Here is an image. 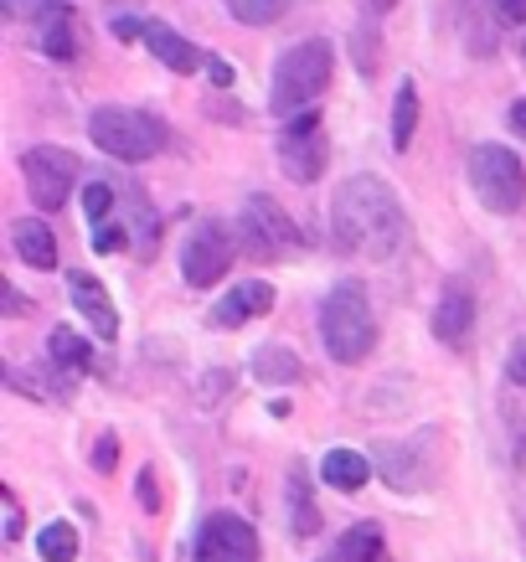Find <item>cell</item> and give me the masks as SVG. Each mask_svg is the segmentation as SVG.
I'll use <instances>...</instances> for the list:
<instances>
[{"instance_id": "e575fe53", "label": "cell", "mask_w": 526, "mask_h": 562, "mask_svg": "<svg viewBox=\"0 0 526 562\" xmlns=\"http://www.w3.org/2000/svg\"><path fill=\"white\" fill-rule=\"evenodd\" d=\"M206 72H212V83H217V88H227V83H233V68H227V63H217V57L206 63Z\"/></svg>"}, {"instance_id": "4316f807", "label": "cell", "mask_w": 526, "mask_h": 562, "mask_svg": "<svg viewBox=\"0 0 526 562\" xmlns=\"http://www.w3.org/2000/svg\"><path fill=\"white\" fill-rule=\"evenodd\" d=\"M109 212H114V187H103V181H88V187H83V217L103 227V217H109Z\"/></svg>"}, {"instance_id": "ba28073f", "label": "cell", "mask_w": 526, "mask_h": 562, "mask_svg": "<svg viewBox=\"0 0 526 562\" xmlns=\"http://www.w3.org/2000/svg\"><path fill=\"white\" fill-rule=\"evenodd\" d=\"M21 171H26V191H32L36 212H57V206L72 196L78 187V160L68 150H57V145H32V150L21 155Z\"/></svg>"}, {"instance_id": "4dcf8cb0", "label": "cell", "mask_w": 526, "mask_h": 562, "mask_svg": "<svg viewBox=\"0 0 526 562\" xmlns=\"http://www.w3.org/2000/svg\"><path fill=\"white\" fill-rule=\"evenodd\" d=\"M114 460H120V443H114V434H103L99 449H93V470H99V475H114Z\"/></svg>"}, {"instance_id": "7402d4cb", "label": "cell", "mask_w": 526, "mask_h": 562, "mask_svg": "<svg viewBox=\"0 0 526 562\" xmlns=\"http://www.w3.org/2000/svg\"><path fill=\"white\" fill-rule=\"evenodd\" d=\"M413 130H418V88H413V78H403L398 103H392V150L398 155L413 145Z\"/></svg>"}, {"instance_id": "836d02e7", "label": "cell", "mask_w": 526, "mask_h": 562, "mask_svg": "<svg viewBox=\"0 0 526 562\" xmlns=\"http://www.w3.org/2000/svg\"><path fill=\"white\" fill-rule=\"evenodd\" d=\"M506 382H516V387H526V341L511 346V357H506Z\"/></svg>"}, {"instance_id": "8992f818", "label": "cell", "mask_w": 526, "mask_h": 562, "mask_svg": "<svg viewBox=\"0 0 526 562\" xmlns=\"http://www.w3.org/2000/svg\"><path fill=\"white\" fill-rule=\"evenodd\" d=\"M238 238H243V248H248V258L273 263V258H284L289 248H294V222L284 217V206L273 202V196L254 191L238 212Z\"/></svg>"}, {"instance_id": "6da1fadb", "label": "cell", "mask_w": 526, "mask_h": 562, "mask_svg": "<svg viewBox=\"0 0 526 562\" xmlns=\"http://www.w3.org/2000/svg\"><path fill=\"white\" fill-rule=\"evenodd\" d=\"M325 227H331V243L346 258H372V263H388L407 243L403 202L382 176L340 181L336 196H331V212H325Z\"/></svg>"}, {"instance_id": "5bb4252c", "label": "cell", "mask_w": 526, "mask_h": 562, "mask_svg": "<svg viewBox=\"0 0 526 562\" xmlns=\"http://www.w3.org/2000/svg\"><path fill=\"white\" fill-rule=\"evenodd\" d=\"M11 248H16V258L26 269H42V273L57 269V233L42 217H21L11 227Z\"/></svg>"}, {"instance_id": "3957f363", "label": "cell", "mask_w": 526, "mask_h": 562, "mask_svg": "<svg viewBox=\"0 0 526 562\" xmlns=\"http://www.w3.org/2000/svg\"><path fill=\"white\" fill-rule=\"evenodd\" d=\"M321 341L331 351V361H340V367H357V361L372 357L377 321H372V300H367L357 279L331 284V294L321 300Z\"/></svg>"}, {"instance_id": "7a4b0ae2", "label": "cell", "mask_w": 526, "mask_h": 562, "mask_svg": "<svg viewBox=\"0 0 526 562\" xmlns=\"http://www.w3.org/2000/svg\"><path fill=\"white\" fill-rule=\"evenodd\" d=\"M331 72H336V47L325 36H305L300 47H289L279 63H273V88H269V109L279 120H300L310 114V103L331 88Z\"/></svg>"}, {"instance_id": "8d00e7d4", "label": "cell", "mask_w": 526, "mask_h": 562, "mask_svg": "<svg viewBox=\"0 0 526 562\" xmlns=\"http://www.w3.org/2000/svg\"><path fill=\"white\" fill-rule=\"evenodd\" d=\"M372 11H392V0H372Z\"/></svg>"}, {"instance_id": "2e32d148", "label": "cell", "mask_w": 526, "mask_h": 562, "mask_svg": "<svg viewBox=\"0 0 526 562\" xmlns=\"http://www.w3.org/2000/svg\"><path fill=\"white\" fill-rule=\"evenodd\" d=\"M145 47H150L155 63H166L170 72H197V68H206V63H212L197 42H187V36L170 32V26H150V32H145Z\"/></svg>"}, {"instance_id": "5b68a950", "label": "cell", "mask_w": 526, "mask_h": 562, "mask_svg": "<svg viewBox=\"0 0 526 562\" xmlns=\"http://www.w3.org/2000/svg\"><path fill=\"white\" fill-rule=\"evenodd\" d=\"M470 187H475L480 206L506 217V212H516L526 202V166L506 145H475L470 150Z\"/></svg>"}, {"instance_id": "d6a6232c", "label": "cell", "mask_w": 526, "mask_h": 562, "mask_svg": "<svg viewBox=\"0 0 526 562\" xmlns=\"http://www.w3.org/2000/svg\"><path fill=\"white\" fill-rule=\"evenodd\" d=\"M135 491H139V506H145V512H160V491H155V470H139V485H135Z\"/></svg>"}, {"instance_id": "603a6c76", "label": "cell", "mask_w": 526, "mask_h": 562, "mask_svg": "<svg viewBox=\"0 0 526 562\" xmlns=\"http://www.w3.org/2000/svg\"><path fill=\"white\" fill-rule=\"evenodd\" d=\"M336 562H382V527H372V521H357V527L340 537Z\"/></svg>"}, {"instance_id": "e0dca14e", "label": "cell", "mask_w": 526, "mask_h": 562, "mask_svg": "<svg viewBox=\"0 0 526 562\" xmlns=\"http://www.w3.org/2000/svg\"><path fill=\"white\" fill-rule=\"evenodd\" d=\"M321 480L331 491H361V485L372 480V460L357 454V449H331L321 460Z\"/></svg>"}, {"instance_id": "d4e9b609", "label": "cell", "mask_w": 526, "mask_h": 562, "mask_svg": "<svg viewBox=\"0 0 526 562\" xmlns=\"http://www.w3.org/2000/svg\"><path fill=\"white\" fill-rule=\"evenodd\" d=\"M36 547H42V558L47 562H72L78 558V531H72L68 521H47L42 537H36Z\"/></svg>"}, {"instance_id": "d590c367", "label": "cell", "mask_w": 526, "mask_h": 562, "mask_svg": "<svg viewBox=\"0 0 526 562\" xmlns=\"http://www.w3.org/2000/svg\"><path fill=\"white\" fill-rule=\"evenodd\" d=\"M511 130H516V135L526 139V99H522V103H511Z\"/></svg>"}, {"instance_id": "f546056e", "label": "cell", "mask_w": 526, "mask_h": 562, "mask_svg": "<svg viewBox=\"0 0 526 562\" xmlns=\"http://www.w3.org/2000/svg\"><path fill=\"white\" fill-rule=\"evenodd\" d=\"M109 32L120 36V42H135V36H145L150 26L135 16V11H114V21H109Z\"/></svg>"}, {"instance_id": "8fae6325", "label": "cell", "mask_w": 526, "mask_h": 562, "mask_svg": "<svg viewBox=\"0 0 526 562\" xmlns=\"http://www.w3.org/2000/svg\"><path fill=\"white\" fill-rule=\"evenodd\" d=\"M68 294H72V305H78V315H83L88 325H93V336L99 341H114L120 336V315H114V300H109V290H103L93 273H68Z\"/></svg>"}, {"instance_id": "277c9868", "label": "cell", "mask_w": 526, "mask_h": 562, "mask_svg": "<svg viewBox=\"0 0 526 562\" xmlns=\"http://www.w3.org/2000/svg\"><path fill=\"white\" fill-rule=\"evenodd\" d=\"M88 135L103 155L114 160H150L166 150V124L145 114V109H124V103H103L88 120Z\"/></svg>"}, {"instance_id": "f1b7e54d", "label": "cell", "mask_w": 526, "mask_h": 562, "mask_svg": "<svg viewBox=\"0 0 526 562\" xmlns=\"http://www.w3.org/2000/svg\"><path fill=\"white\" fill-rule=\"evenodd\" d=\"M501 26H526V0H485Z\"/></svg>"}, {"instance_id": "9c48e42d", "label": "cell", "mask_w": 526, "mask_h": 562, "mask_svg": "<svg viewBox=\"0 0 526 562\" xmlns=\"http://www.w3.org/2000/svg\"><path fill=\"white\" fill-rule=\"evenodd\" d=\"M233 238H227V227L222 222H197L181 243V273H187L191 290H212L222 273L233 269Z\"/></svg>"}, {"instance_id": "30bf717a", "label": "cell", "mask_w": 526, "mask_h": 562, "mask_svg": "<svg viewBox=\"0 0 526 562\" xmlns=\"http://www.w3.org/2000/svg\"><path fill=\"white\" fill-rule=\"evenodd\" d=\"M197 562H258L254 527L233 512L206 516L202 531H197Z\"/></svg>"}, {"instance_id": "4fadbf2b", "label": "cell", "mask_w": 526, "mask_h": 562, "mask_svg": "<svg viewBox=\"0 0 526 562\" xmlns=\"http://www.w3.org/2000/svg\"><path fill=\"white\" fill-rule=\"evenodd\" d=\"M470 330H475V300L465 284H449L439 294V310H434V336L444 346H465L470 341Z\"/></svg>"}, {"instance_id": "74e56055", "label": "cell", "mask_w": 526, "mask_h": 562, "mask_svg": "<svg viewBox=\"0 0 526 562\" xmlns=\"http://www.w3.org/2000/svg\"><path fill=\"white\" fill-rule=\"evenodd\" d=\"M109 5H124V11H130V5H139V0H109Z\"/></svg>"}, {"instance_id": "7c38bea8", "label": "cell", "mask_w": 526, "mask_h": 562, "mask_svg": "<svg viewBox=\"0 0 526 562\" xmlns=\"http://www.w3.org/2000/svg\"><path fill=\"white\" fill-rule=\"evenodd\" d=\"M36 42L47 52L52 63H72L78 52H83V36H78V11H72L68 0H57L47 16L36 21Z\"/></svg>"}, {"instance_id": "ac0fdd59", "label": "cell", "mask_w": 526, "mask_h": 562, "mask_svg": "<svg viewBox=\"0 0 526 562\" xmlns=\"http://www.w3.org/2000/svg\"><path fill=\"white\" fill-rule=\"evenodd\" d=\"M254 376L258 382H269V387H284V382H300V376H305V361L294 357L289 346L264 341L254 351Z\"/></svg>"}, {"instance_id": "484cf974", "label": "cell", "mask_w": 526, "mask_h": 562, "mask_svg": "<svg viewBox=\"0 0 526 562\" xmlns=\"http://www.w3.org/2000/svg\"><path fill=\"white\" fill-rule=\"evenodd\" d=\"M289 0H227V16L243 21V26H273L284 16Z\"/></svg>"}, {"instance_id": "1f68e13d", "label": "cell", "mask_w": 526, "mask_h": 562, "mask_svg": "<svg viewBox=\"0 0 526 562\" xmlns=\"http://www.w3.org/2000/svg\"><path fill=\"white\" fill-rule=\"evenodd\" d=\"M124 243H130V227H109V222H103L99 233H93V248H99V254H114Z\"/></svg>"}, {"instance_id": "d6986e66", "label": "cell", "mask_w": 526, "mask_h": 562, "mask_svg": "<svg viewBox=\"0 0 526 562\" xmlns=\"http://www.w3.org/2000/svg\"><path fill=\"white\" fill-rule=\"evenodd\" d=\"M367 460H372L377 475L388 480V485H398V491H413V485H418V475L407 470V464H413V449H407V443L382 439V443H372V454H367Z\"/></svg>"}, {"instance_id": "83f0119b", "label": "cell", "mask_w": 526, "mask_h": 562, "mask_svg": "<svg viewBox=\"0 0 526 562\" xmlns=\"http://www.w3.org/2000/svg\"><path fill=\"white\" fill-rule=\"evenodd\" d=\"M0 5H5V16L11 21H42L57 0H0Z\"/></svg>"}, {"instance_id": "ffe728a7", "label": "cell", "mask_w": 526, "mask_h": 562, "mask_svg": "<svg viewBox=\"0 0 526 562\" xmlns=\"http://www.w3.org/2000/svg\"><path fill=\"white\" fill-rule=\"evenodd\" d=\"M289 527H294V537H315V531H321V512H315V495H310V475L300 464L289 470Z\"/></svg>"}, {"instance_id": "52a82bcc", "label": "cell", "mask_w": 526, "mask_h": 562, "mask_svg": "<svg viewBox=\"0 0 526 562\" xmlns=\"http://www.w3.org/2000/svg\"><path fill=\"white\" fill-rule=\"evenodd\" d=\"M325 160H331V139H325V124H321L315 109L300 114V120H289L284 130H279V166L289 171V181H300V187L321 181Z\"/></svg>"}, {"instance_id": "9a60e30c", "label": "cell", "mask_w": 526, "mask_h": 562, "mask_svg": "<svg viewBox=\"0 0 526 562\" xmlns=\"http://www.w3.org/2000/svg\"><path fill=\"white\" fill-rule=\"evenodd\" d=\"M273 310V290L264 284V279H248V284H238V290L227 294V300H217V310H212V321L217 325H243V321H258V315H269Z\"/></svg>"}, {"instance_id": "44dd1931", "label": "cell", "mask_w": 526, "mask_h": 562, "mask_svg": "<svg viewBox=\"0 0 526 562\" xmlns=\"http://www.w3.org/2000/svg\"><path fill=\"white\" fill-rule=\"evenodd\" d=\"M124 202H130V222H124V227H130L135 248H139V254H155V243H160V212L145 202V191H139V187L124 191Z\"/></svg>"}, {"instance_id": "cb8c5ba5", "label": "cell", "mask_w": 526, "mask_h": 562, "mask_svg": "<svg viewBox=\"0 0 526 562\" xmlns=\"http://www.w3.org/2000/svg\"><path fill=\"white\" fill-rule=\"evenodd\" d=\"M47 346H52V361L68 367V372H88V367H93V351H88V341L72 330V325H57Z\"/></svg>"}]
</instances>
